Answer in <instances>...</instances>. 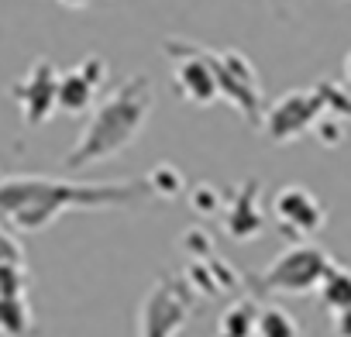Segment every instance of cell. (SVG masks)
<instances>
[{
  "instance_id": "cell-12",
  "label": "cell",
  "mask_w": 351,
  "mask_h": 337,
  "mask_svg": "<svg viewBox=\"0 0 351 337\" xmlns=\"http://www.w3.org/2000/svg\"><path fill=\"white\" fill-rule=\"evenodd\" d=\"M0 337H35V316L25 296H0Z\"/></svg>"
},
{
  "instance_id": "cell-15",
  "label": "cell",
  "mask_w": 351,
  "mask_h": 337,
  "mask_svg": "<svg viewBox=\"0 0 351 337\" xmlns=\"http://www.w3.org/2000/svg\"><path fill=\"white\" fill-rule=\"evenodd\" d=\"M255 337H300V323L282 306H262L255 320Z\"/></svg>"
},
{
  "instance_id": "cell-17",
  "label": "cell",
  "mask_w": 351,
  "mask_h": 337,
  "mask_svg": "<svg viewBox=\"0 0 351 337\" xmlns=\"http://www.w3.org/2000/svg\"><path fill=\"white\" fill-rule=\"evenodd\" d=\"M28 289V272L25 265L0 262V296H25Z\"/></svg>"
},
{
  "instance_id": "cell-22",
  "label": "cell",
  "mask_w": 351,
  "mask_h": 337,
  "mask_svg": "<svg viewBox=\"0 0 351 337\" xmlns=\"http://www.w3.org/2000/svg\"><path fill=\"white\" fill-rule=\"evenodd\" d=\"M344 79H348V86H351V52H348V59H344Z\"/></svg>"
},
{
  "instance_id": "cell-13",
  "label": "cell",
  "mask_w": 351,
  "mask_h": 337,
  "mask_svg": "<svg viewBox=\"0 0 351 337\" xmlns=\"http://www.w3.org/2000/svg\"><path fill=\"white\" fill-rule=\"evenodd\" d=\"M255 320H258V303L255 299H234L221 313L214 337H255Z\"/></svg>"
},
{
  "instance_id": "cell-8",
  "label": "cell",
  "mask_w": 351,
  "mask_h": 337,
  "mask_svg": "<svg viewBox=\"0 0 351 337\" xmlns=\"http://www.w3.org/2000/svg\"><path fill=\"white\" fill-rule=\"evenodd\" d=\"M56 86H59V73H56V66L45 62V59H38V62L11 86V93H14V100H18V107H21V117H25L32 127L45 124V121L56 114Z\"/></svg>"
},
{
  "instance_id": "cell-18",
  "label": "cell",
  "mask_w": 351,
  "mask_h": 337,
  "mask_svg": "<svg viewBox=\"0 0 351 337\" xmlns=\"http://www.w3.org/2000/svg\"><path fill=\"white\" fill-rule=\"evenodd\" d=\"M0 262H11V265H25V248L0 227Z\"/></svg>"
},
{
  "instance_id": "cell-7",
  "label": "cell",
  "mask_w": 351,
  "mask_h": 337,
  "mask_svg": "<svg viewBox=\"0 0 351 337\" xmlns=\"http://www.w3.org/2000/svg\"><path fill=\"white\" fill-rule=\"evenodd\" d=\"M324 114V103L317 97V90H293L286 97H279L272 103V110L265 114V134L279 145L296 141L300 134H306L317 117Z\"/></svg>"
},
{
  "instance_id": "cell-9",
  "label": "cell",
  "mask_w": 351,
  "mask_h": 337,
  "mask_svg": "<svg viewBox=\"0 0 351 337\" xmlns=\"http://www.w3.org/2000/svg\"><path fill=\"white\" fill-rule=\"evenodd\" d=\"M107 79V62L100 55H86L80 66L66 69L56 86V110L62 114H86Z\"/></svg>"
},
{
  "instance_id": "cell-6",
  "label": "cell",
  "mask_w": 351,
  "mask_h": 337,
  "mask_svg": "<svg viewBox=\"0 0 351 337\" xmlns=\"http://www.w3.org/2000/svg\"><path fill=\"white\" fill-rule=\"evenodd\" d=\"M272 221L289 241H306L324 227L327 214L306 186H286L272 200Z\"/></svg>"
},
{
  "instance_id": "cell-1",
  "label": "cell",
  "mask_w": 351,
  "mask_h": 337,
  "mask_svg": "<svg viewBox=\"0 0 351 337\" xmlns=\"http://www.w3.org/2000/svg\"><path fill=\"white\" fill-rule=\"evenodd\" d=\"M145 193V183H66L45 176H18L0 183V221H8L14 231L35 234L69 207H124Z\"/></svg>"
},
{
  "instance_id": "cell-20",
  "label": "cell",
  "mask_w": 351,
  "mask_h": 337,
  "mask_svg": "<svg viewBox=\"0 0 351 337\" xmlns=\"http://www.w3.org/2000/svg\"><path fill=\"white\" fill-rule=\"evenodd\" d=\"M334 337H351V306L334 313Z\"/></svg>"
},
{
  "instance_id": "cell-3",
  "label": "cell",
  "mask_w": 351,
  "mask_h": 337,
  "mask_svg": "<svg viewBox=\"0 0 351 337\" xmlns=\"http://www.w3.org/2000/svg\"><path fill=\"white\" fill-rule=\"evenodd\" d=\"M193 289L183 279H158L138 306V337H176L193 316Z\"/></svg>"
},
{
  "instance_id": "cell-19",
  "label": "cell",
  "mask_w": 351,
  "mask_h": 337,
  "mask_svg": "<svg viewBox=\"0 0 351 337\" xmlns=\"http://www.w3.org/2000/svg\"><path fill=\"white\" fill-rule=\"evenodd\" d=\"M217 203H221V197H217L210 186H200V190L193 193V207H197L200 214H207V210H217Z\"/></svg>"
},
{
  "instance_id": "cell-4",
  "label": "cell",
  "mask_w": 351,
  "mask_h": 337,
  "mask_svg": "<svg viewBox=\"0 0 351 337\" xmlns=\"http://www.w3.org/2000/svg\"><path fill=\"white\" fill-rule=\"evenodd\" d=\"M330 255L317 245L286 248L262 275H255L258 292H317L320 279L330 272Z\"/></svg>"
},
{
  "instance_id": "cell-11",
  "label": "cell",
  "mask_w": 351,
  "mask_h": 337,
  "mask_svg": "<svg viewBox=\"0 0 351 337\" xmlns=\"http://www.w3.org/2000/svg\"><path fill=\"white\" fill-rule=\"evenodd\" d=\"M224 231L234 241H252L265 231V214L258 207V183L255 179H248L224 207Z\"/></svg>"
},
{
  "instance_id": "cell-14",
  "label": "cell",
  "mask_w": 351,
  "mask_h": 337,
  "mask_svg": "<svg viewBox=\"0 0 351 337\" xmlns=\"http://www.w3.org/2000/svg\"><path fill=\"white\" fill-rule=\"evenodd\" d=\"M317 292H320V303H324L330 313L351 306V269H337V265H330V272L320 279Z\"/></svg>"
},
{
  "instance_id": "cell-2",
  "label": "cell",
  "mask_w": 351,
  "mask_h": 337,
  "mask_svg": "<svg viewBox=\"0 0 351 337\" xmlns=\"http://www.w3.org/2000/svg\"><path fill=\"white\" fill-rule=\"evenodd\" d=\"M148 114H152V86H148V79L145 76L124 79L110 97H104L97 103L83 138L66 155V168H86L90 162L121 155L128 145L138 141Z\"/></svg>"
},
{
  "instance_id": "cell-21",
  "label": "cell",
  "mask_w": 351,
  "mask_h": 337,
  "mask_svg": "<svg viewBox=\"0 0 351 337\" xmlns=\"http://www.w3.org/2000/svg\"><path fill=\"white\" fill-rule=\"evenodd\" d=\"M59 4H66V8H86L90 0H59Z\"/></svg>"
},
{
  "instance_id": "cell-10",
  "label": "cell",
  "mask_w": 351,
  "mask_h": 337,
  "mask_svg": "<svg viewBox=\"0 0 351 337\" xmlns=\"http://www.w3.org/2000/svg\"><path fill=\"white\" fill-rule=\"evenodd\" d=\"M169 52H172V59H176V90H180L183 100H190V103H197V107H207V103H214V100L221 97L207 49L186 45L183 52H176V49L169 45Z\"/></svg>"
},
{
  "instance_id": "cell-5",
  "label": "cell",
  "mask_w": 351,
  "mask_h": 337,
  "mask_svg": "<svg viewBox=\"0 0 351 337\" xmlns=\"http://www.w3.org/2000/svg\"><path fill=\"white\" fill-rule=\"evenodd\" d=\"M214 76H217V93L228 97L252 124H258L262 117V90H258V76L252 69V62L238 52H207Z\"/></svg>"
},
{
  "instance_id": "cell-16",
  "label": "cell",
  "mask_w": 351,
  "mask_h": 337,
  "mask_svg": "<svg viewBox=\"0 0 351 337\" xmlns=\"http://www.w3.org/2000/svg\"><path fill=\"white\" fill-rule=\"evenodd\" d=\"M145 186L152 190V193H162V197H180L183 193V176H180V168H172V165H158V168H152L148 173V179H145Z\"/></svg>"
}]
</instances>
